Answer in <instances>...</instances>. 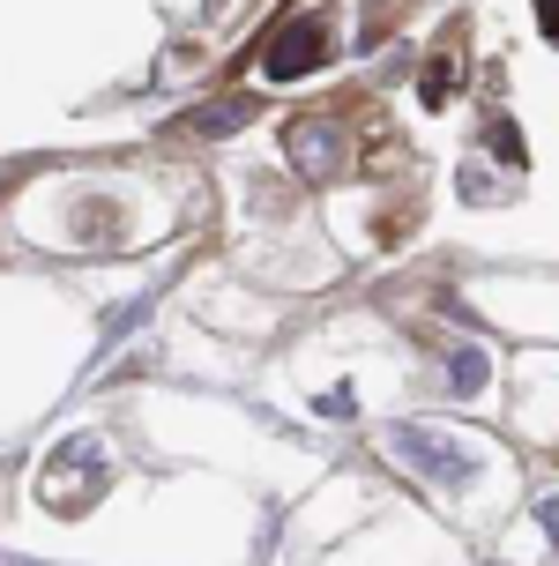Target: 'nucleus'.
Returning <instances> with one entry per match:
<instances>
[{"mask_svg":"<svg viewBox=\"0 0 559 566\" xmlns=\"http://www.w3.org/2000/svg\"><path fill=\"white\" fill-rule=\"evenodd\" d=\"M389 454L403 470H418L433 484H463L477 478V440L447 432V424H389Z\"/></svg>","mask_w":559,"mask_h":566,"instance_id":"2","label":"nucleus"},{"mask_svg":"<svg viewBox=\"0 0 559 566\" xmlns=\"http://www.w3.org/2000/svg\"><path fill=\"white\" fill-rule=\"evenodd\" d=\"M283 157L299 179H335L343 157H351V127L343 119H291L283 127Z\"/></svg>","mask_w":559,"mask_h":566,"instance_id":"4","label":"nucleus"},{"mask_svg":"<svg viewBox=\"0 0 559 566\" xmlns=\"http://www.w3.org/2000/svg\"><path fill=\"white\" fill-rule=\"evenodd\" d=\"M493 149H500V165H530V157H522V135H515L507 119H493Z\"/></svg>","mask_w":559,"mask_h":566,"instance_id":"7","label":"nucleus"},{"mask_svg":"<svg viewBox=\"0 0 559 566\" xmlns=\"http://www.w3.org/2000/svg\"><path fill=\"white\" fill-rule=\"evenodd\" d=\"M447 90H455V53H441L425 67V105H447Z\"/></svg>","mask_w":559,"mask_h":566,"instance_id":"6","label":"nucleus"},{"mask_svg":"<svg viewBox=\"0 0 559 566\" xmlns=\"http://www.w3.org/2000/svg\"><path fill=\"white\" fill-rule=\"evenodd\" d=\"M253 119V97H231V105H209V113H195L201 135H224V127H247Z\"/></svg>","mask_w":559,"mask_h":566,"instance_id":"5","label":"nucleus"},{"mask_svg":"<svg viewBox=\"0 0 559 566\" xmlns=\"http://www.w3.org/2000/svg\"><path fill=\"white\" fill-rule=\"evenodd\" d=\"M537 522H545V537L559 544V500H545V514H537Z\"/></svg>","mask_w":559,"mask_h":566,"instance_id":"9","label":"nucleus"},{"mask_svg":"<svg viewBox=\"0 0 559 566\" xmlns=\"http://www.w3.org/2000/svg\"><path fill=\"white\" fill-rule=\"evenodd\" d=\"M537 23H545V38L559 45V0H537Z\"/></svg>","mask_w":559,"mask_h":566,"instance_id":"8","label":"nucleus"},{"mask_svg":"<svg viewBox=\"0 0 559 566\" xmlns=\"http://www.w3.org/2000/svg\"><path fill=\"white\" fill-rule=\"evenodd\" d=\"M105 484H112V454L97 448V440H68V448L38 470V500L53 514H90L105 500Z\"/></svg>","mask_w":559,"mask_h":566,"instance_id":"1","label":"nucleus"},{"mask_svg":"<svg viewBox=\"0 0 559 566\" xmlns=\"http://www.w3.org/2000/svg\"><path fill=\"white\" fill-rule=\"evenodd\" d=\"M329 53H335L329 23H321L313 8H291V15H277L269 38H261V75H269V83H299L313 67H329Z\"/></svg>","mask_w":559,"mask_h":566,"instance_id":"3","label":"nucleus"}]
</instances>
